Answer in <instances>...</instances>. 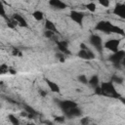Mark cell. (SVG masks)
Here are the masks:
<instances>
[{
  "label": "cell",
  "instance_id": "obj_5",
  "mask_svg": "<svg viewBox=\"0 0 125 125\" xmlns=\"http://www.w3.org/2000/svg\"><path fill=\"white\" fill-rule=\"evenodd\" d=\"M78 57H80L81 59H84V60H93L95 58V55L93 54L92 51H90L88 48L86 49H81L79 52H78Z\"/></svg>",
  "mask_w": 125,
  "mask_h": 125
},
{
  "label": "cell",
  "instance_id": "obj_2",
  "mask_svg": "<svg viewBox=\"0 0 125 125\" xmlns=\"http://www.w3.org/2000/svg\"><path fill=\"white\" fill-rule=\"evenodd\" d=\"M102 89V95H106L112 98H119V95L117 91L115 90V87L113 86L112 82H104L101 86Z\"/></svg>",
  "mask_w": 125,
  "mask_h": 125
},
{
  "label": "cell",
  "instance_id": "obj_10",
  "mask_svg": "<svg viewBox=\"0 0 125 125\" xmlns=\"http://www.w3.org/2000/svg\"><path fill=\"white\" fill-rule=\"evenodd\" d=\"M13 20L17 22V24H19V25H21V26H22V27H26V26H27L26 21L23 19L22 16H21V15H19V14H14V15H13Z\"/></svg>",
  "mask_w": 125,
  "mask_h": 125
},
{
  "label": "cell",
  "instance_id": "obj_11",
  "mask_svg": "<svg viewBox=\"0 0 125 125\" xmlns=\"http://www.w3.org/2000/svg\"><path fill=\"white\" fill-rule=\"evenodd\" d=\"M64 113H65V115H66L67 117L80 116V115H81V110H80L77 106H75V107H72V108H70V109L64 111Z\"/></svg>",
  "mask_w": 125,
  "mask_h": 125
},
{
  "label": "cell",
  "instance_id": "obj_14",
  "mask_svg": "<svg viewBox=\"0 0 125 125\" xmlns=\"http://www.w3.org/2000/svg\"><path fill=\"white\" fill-rule=\"evenodd\" d=\"M46 83H47L48 87L50 88V90L52 92H54V93H59L60 92V87L58 86L57 83H55V82H53V81H51L49 79H46Z\"/></svg>",
  "mask_w": 125,
  "mask_h": 125
},
{
  "label": "cell",
  "instance_id": "obj_15",
  "mask_svg": "<svg viewBox=\"0 0 125 125\" xmlns=\"http://www.w3.org/2000/svg\"><path fill=\"white\" fill-rule=\"evenodd\" d=\"M45 27H46V29H47V30H50V31H53V32H58V30H57V27H56L55 23H54V22H52V21H49V20H47V21H46V22H45Z\"/></svg>",
  "mask_w": 125,
  "mask_h": 125
},
{
  "label": "cell",
  "instance_id": "obj_22",
  "mask_svg": "<svg viewBox=\"0 0 125 125\" xmlns=\"http://www.w3.org/2000/svg\"><path fill=\"white\" fill-rule=\"evenodd\" d=\"M78 80H79L80 82H82L83 84H87V83H88V80H87V78H86L85 75H80V76L78 77Z\"/></svg>",
  "mask_w": 125,
  "mask_h": 125
},
{
  "label": "cell",
  "instance_id": "obj_26",
  "mask_svg": "<svg viewBox=\"0 0 125 125\" xmlns=\"http://www.w3.org/2000/svg\"><path fill=\"white\" fill-rule=\"evenodd\" d=\"M54 35H55V32H53V31L46 30V32H45V36H46V37H48V38H53V37H54Z\"/></svg>",
  "mask_w": 125,
  "mask_h": 125
},
{
  "label": "cell",
  "instance_id": "obj_23",
  "mask_svg": "<svg viewBox=\"0 0 125 125\" xmlns=\"http://www.w3.org/2000/svg\"><path fill=\"white\" fill-rule=\"evenodd\" d=\"M6 15V12H5V8H4V5L2 4V2H0V16L2 17H5Z\"/></svg>",
  "mask_w": 125,
  "mask_h": 125
},
{
  "label": "cell",
  "instance_id": "obj_1",
  "mask_svg": "<svg viewBox=\"0 0 125 125\" xmlns=\"http://www.w3.org/2000/svg\"><path fill=\"white\" fill-rule=\"evenodd\" d=\"M96 28L100 31H103L104 33H119L121 35H124V31L123 29H121L120 27L113 25L112 23H110L109 21H102L100 22H98Z\"/></svg>",
  "mask_w": 125,
  "mask_h": 125
},
{
  "label": "cell",
  "instance_id": "obj_7",
  "mask_svg": "<svg viewBox=\"0 0 125 125\" xmlns=\"http://www.w3.org/2000/svg\"><path fill=\"white\" fill-rule=\"evenodd\" d=\"M70 18H71V20L73 21H75L76 23L81 25L83 18H84V15L81 12H78V11H71L70 12Z\"/></svg>",
  "mask_w": 125,
  "mask_h": 125
},
{
  "label": "cell",
  "instance_id": "obj_28",
  "mask_svg": "<svg viewBox=\"0 0 125 125\" xmlns=\"http://www.w3.org/2000/svg\"><path fill=\"white\" fill-rule=\"evenodd\" d=\"M88 122H89L88 117H84V118H82V119H81V123H82V124H87Z\"/></svg>",
  "mask_w": 125,
  "mask_h": 125
},
{
  "label": "cell",
  "instance_id": "obj_27",
  "mask_svg": "<svg viewBox=\"0 0 125 125\" xmlns=\"http://www.w3.org/2000/svg\"><path fill=\"white\" fill-rule=\"evenodd\" d=\"M55 121H58V122H63L64 121V118L62 116H57L55 117Z\"/></svg>",
  "mask_w": 125,
  "mask_h": 125
},
{
  "label": "cell",
  "instance_id": "obj_20",
  "mask_svg": "<svg viewBox=\"0 0 125 125\" xmlns=\"http://www.w3.org/2000/svg\"><path fill=\"white\" fill-rule=\"evenodd\" d=\"M9 120H10L13 124H15V125H18V124H19V120H18V118H16L14 115H9Z\"/></svg>",
  "mask_w": 125,
  "mask_h": 125
},
{
  "label": "cell",
  "instance_id": "obj_13",
  "mask_svg": "<svg viewBox=\"0 0 125 125\" xmlns=\"http://www.w3.org/2000/svg\"><path fill=\"white\" fill-rule=\"evenodd\" d=\"M58 47H59V50L61 52H62V54H69L66 41H60V42H58Z\"/></svg>",
  "mask_w": 125,
  "mask_h": 125
},
{
  "label": "cell",
  "instance_id": "obj_30",
  "mask_svg": "<svg viewBox=\"0 0 125 125\" xmlns=\"http://www.w3.org/2000/svg\"><path fill=\"white\" fill-rule=\"evenodd\" d=\"M40 94H41V96H46V92H44V91H40Z\"/></svg>",
  "mask_w": 125,
  "mask_h": 125
},
{
  "label": "cell",
  "instance_id": "obj_24",
  "mask_svg": "<svg viewBox=\"0 0 125 125\" xmlns=\"http://www.w3.org/2000/svg\"><path fill=\"white\" fill-rule=\"evenodd\" d=\"M112 81H114V82H116L118 84H121L123 82V79L121 77H118V76H113L112 77Z\"/></svg>",
  "mask_w": 125,
  "mask_h": 125
},
{
  "label": "cell",
  "instance_id": "obj_6",
  "mask_svg": "<svg viewBox=\"0 0 125 125\" xmlns=\"http://www.w3.org/2000/svg\"><path fill=\"white\" fill-rule=\"evenodd\" d=\"M90 42L91 44L99 51L101 52L102 51V39L99 35H96V34H93L91 37H90Z\"/></svg>",
  "mask_w": 125,
  "mask_h": 125
},
{
  "label": "cell",
  "instance_id": "obj_3",
  "mask_svg": "<svg viewBox=\"0 0 125 125\" xmlns=\"http://www.w3.org/2000/svg\"><path fill=\"white\" fill-rule=\"evenodd\" d=\"M124 56H125L124 51H123V50H121V51L118 50V51L114 52V54H113L112 56H110V57L108 58V60H109L111 62H113V63H119V62H121L122 60L124 59Z\"/></svg>",
  "mask_w": 125,
  "mask_h": 125
},
{
  "label": "cell",
  "instance_id": "obj_8",
  "mask_svg": "<svg viewBox=\"0 0 125 125\" xmlns=\"http://www.w3.org/2000/svg\"><path fill=\"white\" fill-rule=\"evenodd\" d=\"M60 106H61V108H62V109L63 110V112H64V111H66V110H68V109H70V108H72V107L77 106V104H76V103L73 102V101L65 100V101H62V102L60 103Z\"/></svg>",
  "mask_w": 125,
  "mask_h": 125
},
{
  "label": "cell",
  "instance_id": "obj_16",
  "mask_svg": "<svg viewBox=\"0 0 125 125\" xmlns=\"http://www.w3.org/2000/svg\"><path fill=\"white\" fill-rule=\"evenodd\" d=\"M88 83H89L91 86H93V87H97L98 84H99V77H98L97 75L92 76V77L90 78V80L88 81Z\"/></svg>",
  "mask_w": 125,
  "mask_h": 125
},
{
  "label": "cell",
  "instance_id": "obj_9",
  "mask_svg": "<svg viewBox=\"0 0 125 125\" xmlns=\"http://www.w3.org/2000/svg\"><path fill=\"white\" fill-rule=\"evenodd\" d=\"M113 14L119 16L120 18H125V6L123 4H117L113 9Z\"/></svg>",
  "mask_w": 125,
  "mask_h": 125
},
{
  "label": "cell",
  "instance_id": "obj_4",
  "mask_svg": "<svg viewBox=\"0 0 125 125\" xmlns=\"http://www.w3.org/2000/svg\"><path fill=\"white\" fill-rule=\"evenodd\" d=\"M104 47L110 51H112L113 53L118 51V47H119V40L117 39H109L105 42Z\"/></svg>",
  "mask_w": 125,
  "mask_h": 125
},
{
  "label": "cell",
  "instance_id": "obj_21",
  "mask_svg": "<svg viewBox=\"0 0 125 125\" xmlns=\"http://www.w3.org/2000/svg\"><path fill=\"white\" fill-rule=\"evenodd\" d=\"M7 71H8V67H7L5 64L0 65V75H2V74H4V73H6Z\"/></svg>",
  "mask_w": 125,
  "mask_h": 125
},
{
  "label": "cell",
  "instance_id": "obj_17",
  "mask_svg": "<svg viewBox=\"0 0 125 125\" xmlns=\"http://www.w3.org/2000/svg\"><path fill=\"white\" fill-rule=\"evenodd\" d=\"M32 16H33V18L36 21H42L43 20V13L41 11H35V12H33Z\"/></svg>",
  "mask_w": 125,
  "mask_h": 125
},
{
  "label": "cell",
  "instance_id": "obj_18",
  "mask_svg": "<svg viewBox=\"0 0 125 125\" xmlns=\"http://www.w3.org/2000/svg\"><path fill=\"white\" fill-rule=\"evenodd\" d=\"M23 107L25 108V111L29 113V115L32 116V115H35V114H36V111H35L32 107H30V106H28V105H23Z\"/></svg>",
  "mask_w": 125,
  "mask_h": 125
},
{
  "label": "cell",
  "instance_id": "obj_25",
  "mask_svg": "<svg viewBox=\"0 0 125 125\" xmlns=\"http://www.w3.org/2000/svg\"><path fill=\"white\" fill-rule=\"evenodd\" d=\"M99 2L104 7H108L109 6V0H99Z\"/></svg>",
  "mask_w": 125,
  "mask_h": 125
},
{
  "label": "cell",
  "instance_id": "obj_31",
  "mask_svg": "<svg viewBox=\"0 0 125 125\" xmlns=\"http://www.w3.org/2000/svg\"><path fill=\"white\" fill-rule=\"evenodd\" d=\"M89 1H91V2H94V1H95V0H89Z\"/></svg>",
  "mask_w": 125,
  "mask_h": 125
},
{
  "label": "cell",
  "instance_id": "obj_19",
  "mask_svg": "<svg viewBox=\"0 0 125 125\" xmlns=\"http://www.w3.org/2000/svg\"><path fill=\"white\" fill-rule=\"evenodd\" d=\"M86 8H87L90 12H95V11H96V5H95L94 2H90V3H88V4L86 5Z\"/></svg>",
  "mask_w": 125,
  "mask_h": 125
},
{
  "label": "cell",
  "instance_id": "obj_29",
  "mask_svg": "<svg viewBox=\"0 0 125 125\" xmlns=\"http://www.w3.org/2000/svg\"><path fill=\"white\" fill-rule=\"evenodd\" d=\"M14 55H15V56H16V55H17V56H21V52H19L18 50H14Z\"/></svg>",
  "mask_w": 125,
  "mask_h": 125
},
{
  "label": "cell",
  "instance_id": "obj_12",
  "mask_svg": "<svg viewBox=\"0 0 125 125\" xmlns=\"http://www.w3.org/2000/svg\"><path fill=\"white\" fill-rule=\"evenodd\" d=\"M49 3L52 7L57 8V9H65L66 8V4L61 0H50Z\"/></svg>",
  "mask_w": 125,
  "mask_h": 125
}]
</instances>
